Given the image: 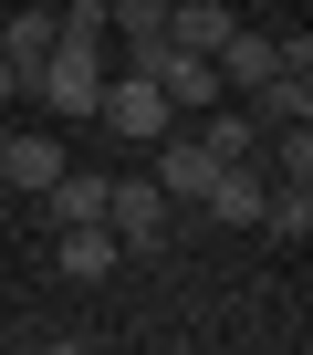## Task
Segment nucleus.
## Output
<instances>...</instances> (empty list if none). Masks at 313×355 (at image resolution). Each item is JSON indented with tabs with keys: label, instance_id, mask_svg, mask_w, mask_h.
<instances>
[{
	"label": "nucleus",
	"instance_id": "nucleus-11",
	"mask_svg": "<svg viewBox=\"0 0 313 355\" xmlns=\"http://www.w3.org/2000/svg\"><path fill=\"white\" fill-rule=\"evenodd\" d=\"M53 42H63V11H42V0H32V11H11V21H0V53H11L21 73H32V63H42Z\"/></svg>",
	"mask_w": 313,
	"mask_h": 355
},
{
	"label": "nucleus",
	"instance_id": "nucleus-13",
	"mask_svg": "<svg viewBox=\"0 0 313 355\" xmlns=\"http://www.w3.org/2000/svg\"><path fill=\"white\" fill-rule=\"evenodd\" d=\"M105 32H125V42H168V0H105Z\"/></svg>",
	"mask_w": 313,
	"mask_h": 355
},
{
	"label": "nucleus",
	"instance_id": "nucleus-1",
	"mask_svg": "<svg viewBox=\"0 0 313 355\" xmlns=\"http://www.w3.org/2000/svg\"><path fill=\"white\" fill-rule=\"evenodd\" d=\"M115 63H105V32H73L63 21V42L32 63V94H42V115H94V84H105Z\"/></svg>",
	"mask_w": 313,
	"mask_h": 355
},
{
	"label": "nucleus",
	"instance_id": "nucleus-10",
	"mask_svg": "<svg viewBox=\"0 0 313 355\" xmlns=\"http://www.w3.org/2000/svg\"><path fill=\"white\" fill-rule=\"evenodd\" d=\"M209 63H220V94H251V84H261V73H271L282 53H271V32H230V42H220Z\"/></svg>",
	"mask_w": 313,
	"mask_h": 355
},
{
	"label": "nucleus",
	"instance_id": "nucleus-14",
	"mask_svg": "<svg viewBox=\"0 0 313 355\" xmlns=\"http://www.w3.org/2000/svg\"><path fill=\"white\" fill-rule=\"evenodd\" d=\"M21 94H32V73H21V63H11V53H0V115H11V105H21Z\"/></svg>",
	"mask_w": 313,
	"mask_h": 355
},
{
	"label": "nucleus",
	"instance_id": "nucleus-15",
	"mask_svg": "<svg viewBox=\"0 0 313 355\" xmlns=\"http://www.w3.org/2000/svg\"><path fill=\"white\" fill-rule=\"evenodd\" d=\"M63 21L73 32H105V0H63Z\"/></svg>",
	"mask_w": 313,
	"mask_h": 355
},
{
	"label": "nucleus",
	"instance_id": "nucleus-12",
	"mask_svg": "<svg viewBox=\"0 0 313 355\" xmlns=\"http://www.w3.org/2000/svg\"><path fill=\"white\" fill-rule=\"evenodd\" d=\"M42 199H53V230H73V220H105V178H94V167H63Z\"/></svg>",
	"mask_w": 313,
	"mask_h": 355
},
{
	"label": "nucleus",
	"instance_id": "nucleus-4",
	"mask_svg": "<svg viewBox=\"0 0 313 355\" xmlns=\"http://www.w3.org/2000/svg\"><path fill=\"white\" fill-rule=\"evenodd\" d=\"M63 157H73V146H63L53 125H11V136H0V189H21V199H42L53 178H63Z\"/></svg>",
	"mask_w": 313,
	"mask_h": 355
},
{
	"label": "nucleus",
	"instance_id": "nucleus-5",
	"mask_svg": "<svg viewBox=\"0 0 313 355\" xmlns=\"http://www.w3.org/2000/svg\"><path fill=\"white\" fill-rule=\"evenodd\" d=\"M220 167H230V157H209L199 136H156V167H146V178H156V189H168L178 209H199V199H209V178H220Z\"/></svg>",
	"mask_w": 313,
	"mask_h": 355
},
{
	"label": "nucleus",
	"instance_id": "nucleus-17",
	"mask_svg": "<svg viewBox=\"0 0 313 355\" xmlns=\"http://www.w3.org/2000/svg\"><path fill=\"white\" fill-rule=\"evenodd\" d=\"M0 199H11V189H0Z\"/></svg>",
	"mask_w": 313,
	"mask_h": 355
},
{
	"label": "nucleus",
	"instance_id": "nucleus-9",
	"mask_svg": "<svg viewBox=\"0 0 313 355\" xmlns=\"http://www.w3.org/2000/svg\"><path fill=\"white\" fill-rule=\"evenodd\" d=\"M240 21H230V0H168V42L178 53H220Z\"/></svg>",
	"mask_w": 313,
	"mask_h": 355
},
{
	"label": "nucleus",
	"instance_id": "nucleus-8",
	"mask_svg": "<svg viewBox=\"0 0 313 355\" xmlns=\"http://www.w3.org/2000/svg\"><path fill=\"white\" fill-rule=\"evenodd\" d=\"M53 261H63V272H73V282H105V272H115V261H125V241H115V230H105V220H73V230H63V241H53Z\"/></svg>",
	"mask_w": 313,
	"mask_h": 355
},
{
	"label": "nucleus",
	"instance_id": "nucleus-16",
	"mask_svg": "<svg viewBox=\"0 0 313 355\" xmlns=\"http://www.w3.org/2000/svg\"><path fill=\"white\" fill-rule=\"evenodd\" d=\"M0 136H11V115H0Z\"/></svg>",
	"mask_w": 313,
	"mask_h": 355
},
{
	"label": "nucleus",
	"instance_id": "nucleus-2",
	"mask_svg": "<svg viewBox=\"0 0 313 355\" xmlns=\"http://www.w3.org/2000/svg\"><path fill=\"white\" fill-rule=\"evenodd\" d=\"M94 125H105V136H125V146H156V136L178 125V105L156 94V73H136V63H125V73H105V84H94Z\"/></svg>",
	"mask_w": 313,
	"mask_h": 355
},
{
	"label": "nucleus",
	"instance_id": "nucleus-7",
	"mask_svg": "<svg viewBox=\"0 0 313 355\" xmlns=\"http://www.w3.org/2000/svg\"><path fill=\"white\" fill-rule=\"evenodd\" d=\"M261 189H271L261 157H230V167L209 178V199H199V209H209V220H230V230H251V220H261Z\"/></svg>",
	"mask_w": 313,
	"mask_h": 355
},
{
	"label": "nucleus",
	"instance_id": "nucleus-6",
	"mask_svg": "<svg viewBox=\"0 0 313 355\" xmlns=\"http://www.w3.org/2000/svg\"><path fill=\"white\" fill-rule=\"evenodd\" d=\"M251 125H261V136H271V125H313V73L271 63V73L251 84Z\"/></svg>",
	"mask_w": 313,
	"mask_h": 355
},
{
	"label": "nucleus",
	"instance_id": "nucleus-3",
	"mask_svg": "<svg viewBox=\"0 0 313 355\" xmlns=\"http://www.w3.org/2000/svg\"><path fill=\"white\" fill-rule=\"evenodd\" d=\"M168 189H156V178H105V230L125 241V251H156V241H168Z\"/></svg>",
	"mask_w": 313,
	"mask_h": 355
}]
</instances>
